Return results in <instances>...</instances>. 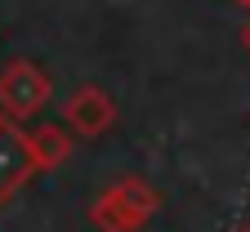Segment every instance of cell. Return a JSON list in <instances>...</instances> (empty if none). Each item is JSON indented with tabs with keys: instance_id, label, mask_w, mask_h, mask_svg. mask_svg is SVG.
I'll return each instance as SVG.
<instances>
[{
	"instance_id": "cell-2",
	"label": "cell",
	"mask_w": 250,
	"mask_h": 232,
	"mask_svg": "<svg viewBox=\"0 0 250 232\" xmlns=\"http://www.w3.org/2000/svg\"><path fill=\"white\" fill-rule=\"evenodd\" d=\"M54 98V81L41 63L31 58H14L5 72H0V112H9L14 121H31L41 116L45 103Z\"/></svg>"
},
{
	"instance_id": "cell-1",
	"label": "cell",
	"mask_w": 250,
	"mask_h": 232,
	"mask_svg": "<svg viewBox=\"0 0 250 232\" xmlns=\"http://www.w3.org/2000/svg\"><path fill=\"white\" fill-rule=\"evenodd\" d=\"M156 210H161V192L139 174H125L107 192L94 196L89 223H94V232H139L143 223L156 219Z\"/></svg>"
},
{
	"instance_id": "cell-3",
	"label": "cell",
	"mask_w": 250,
	"mask_h": 232,
	"mask_svg": "<svg viewBox=\"0 0 250 232\" xmlns=\"http://www.w3.org/2000/svg\"><path fill=\"white\" fill-rule=\"evenodd\" d=\"M36 174V156H31V139L22 121L9 112H0V206L27 188V179Z\"/></svg>"
},
{
	"instance_id": "cell-4",
	"label": "cell",
	"mask_w": 250,
	"mask_h": 232,
	"mask_svg": "<svg viewBox=\"0 0 250 232\" xmlns=\"http://www.w3.org/2000/svg\"><path fill=\"white\" fill-rule=\"evenodd\" d=\"M62 125L81 139H103L116 125V98L103 85H81L72 98H62Z\"/></svg>"
},
{
	"instance_id": "cell-7",
	"label": "cell",
	"mask_w": 250,
	"mask_h": 232,
	"mask_svg": "<svg viewBox=\"0 0 250 232\" xmlns=\"http://www.w3.org/2000/svg\"><path fill=\"white\" fill-rule=\"evenodd\" d=\"M232 232H250V223H237V228H232Z\"/></svg>"
},
{
	"instance_id": "cell-5",
	"label": "cell",
	"mask_w": 250,
	"mask_h": 232,
	"mask_svg": "<svg viewBox=\"0 0 250 232\" xmlns=\"http://www.w3.org/2000/svg\"><path fill=\"white\" fill-rule=\"evenodd\" d=\"M27 139H31L36 170H58V165L72 156V134H67V125H36V129H27Z\"/></svg>"
},
{
	"instance_id": "cell-8",
	"label": "cell",
	"mask_w": 250,
	"mask_h": 232,
	"mask_svg": "<svg viewBox=\"0 0 250 232\" xmlns=\"http://www.w3.org/2000/svg\"><path fill=\"white\" fill-rule=\"evenodd\" d=\"M232 5H241V9H250V0H232Z\"/></svg>"
},
{
	"instance_id": "cell-6",
	"label": "cell",
	"mask_w": 250,
	"mask_h": 232,
	"mask_svg": "<svg viewBox=\"0 0 250 232\" xmlns=\"http://www.w3.org/2000/svg\"><path fill=\"white\" fill-rule=\"evenodd\" d=\"M241 45H246V54H250V18H246V27H241Z\"/></svg>"
}]
</instances>
